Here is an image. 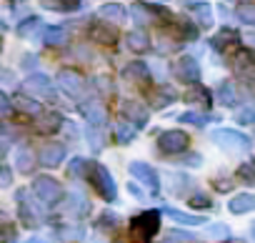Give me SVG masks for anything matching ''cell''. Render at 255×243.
Returning a JSON list of instances; mask_svg holds the SVG:
<instances>
[{
    "label": "cell",
    "mask_w": 255,
    "mask_h": 243,
    "mask_svg": "<svg viewBox=\"0 0 255 243\" xmlns=\"http://www.w3.org/2000/svg\"><path fill=\"white\" fill-rule=\"evenodd\" d=\"M160 231V211H145L133 218V236L140 243H148Z\"/></svg>",
    "instance_id": "cell-1"
},
{
    "label": "cell",
    "mask_w": 255,
    "mask_h": 243,
    "mask_svg": "<svg viewBox=\"0 0 255 243\" xmlns=\"http://www.w3.org/2000/svg\"><path fill=\"white\" fill-rule=\"evenodd\" d=\"M210 138L215 143H220L225 151H250L253 148V138L240 133V131H230V128H218L210 133Z\"/></svg>",
    "instance_id": "cell-2"
},
{
    "label": "cell",
    "mask_w": 255,
    "mask_h": 243,
    "mask_svg": "<svg viewBox=\"0 0 255 243\" xmlns=\"http://www.w3.org/2000/svg\"><path fill=\"white\" fill-rule=\"evenodd\" d=\"M90 181H93V186H95V191L100 193L103 201H108V203L115 201L118 188H115V181H113V176L105 166H90Z\"/></svg>",
    "instance_id": "cell-3"
},
{
    "label": "cell",
    "mask_w": 255,
    "mask_h": 243,
    "mask_svg": "<svg viewBox=\"0 0 255 243\" xmlns=\"http://www.w3.org/2000/svg\"><path fill=\"white\" fill-rule=\"evenodd\" d=\"M33 193H35V198L38 201H43V203H58L60 201V183L55 181V178H50V176H40V178H35V183H33Z\"/></svg>",
    "instance_id": "cell-4"
},
{
    "label": "cell",
    "mask_w": 255,
    "mask_h": 243,
    "mask_svg": "<svg viewBox=\"0 0 255 243\" xmlns=\"http://www.w3.org/2000/svg\"><path fill=\"white\" fill-rule=\"evenodd\" d=\"M130 176H133L135 181H140L143 186H148L150 193H160V178H158V173L153 171V166H148V163H143V161H133V163H130Z\"/></svg>",
    "instance_id": "cell-5"
},
{
    "label": "cell",
    "mask_w": 255,
    "mask_h": 243,
    "mask_svg": "<svg viewBox=\"0 0 255 243\" xmlns=\"http://www.w3.org/2000/svg\"><path fill=\"white\" fill-rule=\"evenodd\" d=\"M188 143H190V138H188L183 131H165V133L158 138V148H160L163 153H168V156L188 151Z\"/></svg>",
    "instance_id": "cell-6"
},
{
    "label": "cell",
    "mask_w": 255,
    "mask_h": 243,
    "mask_svg": "<svg viewBox=\"0 0 255 243\" xmlns=\"http://www.w3.org/2000/svg\"><path fill=\"white\" fill-rule=\"evenodd\" d=\"M23 90L30 93L33 98H50L53 95V85H50V78L43 75V73H35L30 78L23 80Z\"/></svg>",
    "instance_id": "cell-7"
},
{
    "label": "cell",
    "mask_w": 255,
    "mask_h": 243,
    "mask_svg": "<svg viewBox=\"0 0 255 243\" xmlns=\"http://www.w3.org/2000/svg\"><path fill=\"white\" fill-rule=\"evenodd\" d=\"M175 73H178V78L180 80H185V83H200V65H198V60L195 58H190V55H183L178 63H175Z\"/></svg>",
    "instance_id": "cell-8"
},
{
    "label": "cell",
    "mask_w": 255,
    "mask_h": 243,
    "mask_svg": "<svg viewBox=\"0 0 255 243\" xmlns=\"http://www.w3.org/2000/svg\"><path fill=\"white\" fill-rule=\"evenodd\" d=\"M58 85H60L63 93H68V95H73V98H78V95L83 93V78H80V73L68 70V68L58 73Z\"/></svg>",
    "instance_id": "cell-9"
},
{
    "label": "cell",
    "mask_w": 255,
    "mask_h": 243,
    "mask_svg": "<svg viewBox=\"0 0 255 243\" xmlns=\"http://www.w3.org/2000/svg\"><path fill=\"white\" fill-rule=\"evenodd\" d=\"M235 70L240 78L255 85V50H240L235 58Z\"/></svg>",
    "instance_id": "cell-10"
},
{
    "label": "cell",
    "mask_w": 255,
    "mask_h": 243,
    "mask_svg": "<svg viewBox=\"0 0 255 243\" xmlns=\"http://www.w3.org/2000/svg\"><path fill=\"white\" fill-rule=\"evenodd\" d=\"M123 115L130 120L133 126H138V128H143L145 123H148V118H150V113H148V108L145 105H140V103H135V100H125L123 103Z\"/></svg>",
    "instance_id": "cell-11"
},
{
    "label": "cell",
    "mask_w": 255,
    "mask_h": 243,
    "mask_svg": "<svg viewBox=\"0 0 255 243\" xmlns=\"http://www.w3.org/2000/svg\"><path fill=\"white\" fill-rule=\"evenodd\" d=\"M65 146L63 143H48V146H43V151H40V163L45 166V168H58L63 161H65Z\"/></svg>",
    "instance_id": "cell-12"
},
{
    "label": "cell",
    "mask_w": 255,
    "mask_h": 243,
    "mask_svg": "<svg viewBox=\"0 0 255 243\" xmlns=\"http://www.w3.org/2000/svg\"><path fill=\"white\" fill-rule=\"evenodd\" d=\"M80 110H83V115L90 120V123H93V126H98V128H103V123L108 120L105 105H103L100 100H85V103L80 105Z\"/></svg>",
    "instance_id": "cell-13"
},
{
    "label": "cell",
    "mask_w": 255,
    "mask_h": 243,
    "mask_svg": "<svg viewBox=\"0 0 255 243\" xmlns=\"http://www.w3.org/2000/svg\"><path fill=\"white\" fill-rule=\"evenodd\" d=\"M240 43V33L238 30H233V28H223L218 35H213V40H210V45L215 48V50H220V53H225L228 48H233V45H238Z\"/></svg>",
    "instance_id": "cell-14"
},
{
    "label": "cell",
    "mask_w": 255,
    "mask_h": 243,
    "mask_svg": "<svg viewBox=\"0 0 255 243\" xmlns=\"http://www.w3.org/2000/svg\"><path fill=\"white\" fill-rule=\"evenodd\" d=\"M18 203H20V208H18V211H20V221H23L28 228H35L38 221H40V213H35V208H33L28 193H18Z\"/></svg>",
    "instance_id": "cell-15"
},
{
    "label": "cell",
    "mask_w": 255,
    "mask_h": 243,
    "mask_svg": "<svg viewBox=\"0 0 255 243\" xmlns=\"http://www.w3.org/2000/svg\"><path fill=\"white\" fill-rule=\"evenodd\" d=\"M163 213H165L173 223H180V226H205V223H208L203 216H190V213L178 211V208H165Z\"/></svg>",
    "instance_id": "cell-16"
},
{
    "label": "cell",
    "mask_w": 255,
    "mask_h": 243,
    "mask_svg": "<svg viewBox=\"0 0 255 243\" xmlns=\"http://www.w3.org/2000/svg\"><path fill=\"white\" fill-rule=\"evenodd\" d=\"M228 208H230V213H235V216H245V213L255 211V196H253V193H240V196H235V198L228 203Z\"/></svg>",
    "instance_id": "cell-17"
},
{
    "label": "cell",
    "mask_w": 255,
    "mask_h": 243,
    "mask_svg": "<svg viewBox=\"0 0 255 243\" xmlns=\"http://www.w3.org/2000/svg\"><path fill=\"white\" fill-rule=\"evenodd\" d=\"M125 18H128V13H125V8L120 3H108V5L100 8V20H108L113 25H120Z\"/></svg>",
    "instance_id": "cell-18"
},
{
    "label": "cell",
    "mask_w": 255,
    "mask_h": 243,
    "mask_svg": "<svg viewBox=\"0 0 255 243\" xmlns=\"http://www.w3.org/2000/svg\"><path fill=\"white\" fill-rule=\"evenodd\" d=\"M183 100H185L188 105H203V108H208V105H210V90L203 88V85H193V88L183 95Z\"/></svg>",
    "instance_id": "cell-19"
},
{
    "label": "cell",
    "mask_w": 255,
    "mask_h": 243,
    "mask_svg": "<svg viewBox=\"0 0 255 243\" xmlns=\"http://www.w3.org/2000/svg\"><path fill=\"white\" fill-rule=\"evenodd\" d=\"M173 100H178V90L170 88V85H160V88L150 95V103H153L155 108H165V105H170Z\"/></svg>",
    "instance_id": "cell-20"
},
{
    "label": "cell",
    "mask_w": 255,
    "mask_h": 243,
    "mask_svg": "<svg viewBox=\"0 0 255 243\" xmlns=\"http://www.w3.org/2000/svg\"><path fill=\"white\" fill-rule=\"evenodd\" d=\"M135 136H138V126H133L130 120H123V123H118V128H115V138H118L120 146L133 143Z\"/></svg>",
    "instance_id": "cell-21"
},
{
    "label": "cell",
    "mask_w": 255,
    "mask_h": 243,
    "mask_svg": "<svg viewBox=\"0 0 255 243\" xmlns=\"http://www.w3.org/2000/svg\"><path fill=\"white\" fill-rule=\"evenodd\" d=\"M148 65L145 63H128L125 65V70H123V78H128V80H133V83H143V80H148Z\"/></svg>",
    "instance_id": "cell-22"
},
{
    "label": "cell",
    "mask_w": 255,
    "mask_h": 243,
    "mask_svg": "<svg viewBox=\"0 0 255 243\" xmlns=\"http://www.w3.org/2000/svg\"><path fill=\"white\" fill-rule=\"evenodd\" d=\"M60 123H63L60 113H45V115H40L38 131L40 133H55V131H60Z\"/></svg>",
    "instance_id": "cell-23"
},
{
    "label": "cell",
    "mask_w": 255,
    "mask_h": 243,
    "mask_svg": "<svg viewBox=\"0 0 255 243\" xmlns=\"http://www.w3.org/2000/svg\"><path fill=\"white\" fill-rule=\"evenodd\" d=\"M15 163H18V171H20V173H30L33 166H35V153H33L28 146H23V148L18 151V156H15Z\"/></svg>",
    "instance_id": "cell-24"
},
{
    "label": "cell",
    "mask_w": 255,
    "mask_h": 243,
    "mask_svg": "<svg viewBox=\"0 0 255 243\" xmlns=\"http://www.w3.org/2000/svg\"><path fill=\"white\" fill-rule=\"evenodd\" d=\"M193 15H195V20H198L200 28H210V25H213V8H210L208 3L193 5Z\"/></svg>",
    "instance_id": "cell-25"
},
{
    "label": "cell",
    "mask_w": 255,
    "mask_h": 243,
    "mask_svg": "<svg viewBox=\"0 0 255 243\" xmlns=\"http://www.w3.org/2000/svg\"><path fill=\"white\" fill-rule=\"evenodd\" d=\"M218 100H220V105H235L238 93H235V85L230 80H223L218 85Z\"/></svg>",
    "instance_id": "cell-26"
},
{
    "label": "cell",
    "mask_w": 255,
    "mask_h": 243,
    "mask_svg": "<svg viewBox=\"0 0 255 243\" xmlns=\"http://www.w3.org/2000/svg\"><path fill=\"white\" fill-rule=\"evenodd\" d=\"M65 30L60 28V25H50V28H45V33H43V40H45V45H53V48H58V45H63L65 43Z\"/></svg>",
    "instance_id": "cell-27"
},
{
    "label": "cell",
    "mask_w": 255,
    "mask_h": 243,
    "mask_svg": "<svg viewBox=\"0 0 255 243\" xmlns=\"http://www.w3.org/2000/svg\"><path fill=\"white\" fill-rule=\"evenodd\" d=\"M93 38H95L98 43H103V45H113V43L118 40V33H115L110 25H100V23H98V25L93 28Z\"/></svg>",
    "instance_id": "cell-28"
},
{
    "label": "cell",
    "mask_w": 255,
    "mask_h": 243,
    "mask_svg": "<svg viewBox=\"0 0 255 243\" xmlns=\"http://www.w3.org/2000/svg\"><path fill=\"white\" fill-rule=\"evenodd\" d=\"M128 45H130L133 50H148L150 48V38H148V33H143V30H133V33H128Z\"/></svg>",
    "instance_id": "cell-29"
},
{
    "label": "cell",
    "mask_w": 255,
    "mask_h": 243,
    "mask_svg": "<svg viewBox=\"0 0 255 243\" xmlns=\"http://www.w3.org/2000/svg\"><path fill=\"white\" fill-rule=\"evenodd\" d=\"M178 120L180 123H190V126H205V123H210V120H215V115H205V113H183V115H178Z\"/></svg>",
    "instance_id": "cell-30"
},
{
    "label": "cell",
    "mask_w": 255,
    "mask_h": 243,
    "mask_svg": "<svg viewBox=\"0 0 255 243\" xmlns=\"http://www.w3.org/2000/svg\"><path fill=\"white\" fill-rule=\"evenodd\" d=\"M48 10H75L80 8V0H40Z\"/></svg>",
    "instance_id": "cell-31"
},
{
    "label": "cell",
    "mask_w": 255,
    "mask_h": 243,
    "mask_svg": "<svg viewBox=\"0 0 255 243\" xmlns=\"http://www.w3.org/2000/svg\"><path fill=\"white\" fill-rule=\"evenodd\" d=\"M88 211H90L88 198H83V196L73 193V196H70V208H68V213H73V216H85Z\"/></svg>",
    "instance_id": "cell-32"
},
{
    "label": "cell",
    "mask_w": 255,
    "mask_h": 243,
    "mask_svg": "<svg viewBox=\"0 0 255 243\" xmlns=\"http://www.w3.org/2000/svg\"><path fill=\"white\" fill-rule=\"evenodd\" d=\"M58 238L65 243H75L83 238V228L80 226H63V228H58Z\"/></svg>",
    "instance_id": "cell-33"
},
{
    "label": "cell",
    "mask_w": 255,
    "mask_h": 243,
    "mask_svg": "<svg viewBox=\"0 0 255 243\" xmlns=\"http://www.w3.org/2000/svg\"><path fill=\"white\" fill-rule=\"evenodd\" d=\"M15 108L23 110V113H28V115H38V113H40L38 100H35V98H28V95H20V98L15 100Z\"/></svg>",
    "instance_id": "cell-34"
},
{
    "label": "cell",
    "mask_w": 255,
    "mask_h": 243,
    "mask_svg": "<svg viewBox=\"0 0 255 243\" xmlns=\"http://www.w3.org/2000/svg\"><path fill=\"white\" fill-rule=\"evenodd\" d=\"M160 243H195V236L188 233V231H170L163 236Z\"/></svg>",
    "instance_id": "cell-35"
},
{
    "label": "cell",
    "mask_w": 255,
    "mask_h": 243,
    "mask_svg": "<svg viewBox=\"0 0 255 243\" xmlns=\"http://www.w3.org/2000/svg\"><path fill=\"white\" fill-rule=\"evenodd\" d=\"M235 120L240 126H250V123H255V105H245V108H240L238 113H235Z\"/></svg>",
    "instance_id": "cell-36"
},
{
    "label": "cell",
    "mask_w": 255,
    "mask_h": 243,
    "mask_svg": "<svg viewBox=\"0 0 255 243\" xmlns=\"http://www.w3.org/2000/svg\"><path fill=\"white\" fill-rule=\"evenodd\" d=\"M85 138H88V143H90L93 151H100V148H103V133H100L98 126H90V128L85 131Z\"/></svg>",
    "instance_id": "cell-37"
},
{
    "label": "cell",
    "mask_w": 255,
    "mask_h": 243,
    "mask_svg": "<svg viewBox=\"0 0 255 243\" xmlns=\"http://www.w3.org/2000/svg\"><path fill=\"white\" fill-rule=\"evenodd\" d=\"M238 176H240V181H245V183H255V161L240 163V168H238Z\"/></svg>",
    "instance_id": "cell-38"
},
{
    "label": "cell",
    "mask_w": 255,
    "mask_h": 243,
    "mask_svg": "<svg viewBox=\"0 0 255 243\" xmlns=\"http://www.w3.org/2000/svg\"><path fill=\"white\" fill-rule=\"evenodd\" d=\"M88 161L85 158H73L70 161V168H68V173L73 176V178H78V176H85V171H88Z\"/></svg>",
    "instance_id": "cell-39"
},
{
    "label": "cell",
    "mask_w": 255,
    "mask_h": 243,
    "mask_svg": "<svg viewBox=\"0 0 255 243\" xmlns=\"http://www.w3.org/2000/svg\"><path fill=\"white\" fill-rule=\"evenodd\" d=\"M190 206H193V208H198V211H208V208H213V201H210L205 193H198V196H193V198H190Z\"/></svg>",
    "instance_id": "cell-40"
},
{
    "label": "cell",
    "mask_w": 255,
    "mask_h": 243,
    "mask_svg": "<svg viewBox=\"0 0 255 243\" xmlns=\"http://www.w3.org/2000/svg\"><path fill=\"white\" fill-rule=\"evenodd\" d=\"M238 18L248 25H255V8L253 5H240L238 8Z\"/></svg>",
    "instance_id": "cell-41"
},
{
    "label": "cell",
    "mask_w": 255,
    "mask_h": 243,
    "mask_svg": "<svg viewBox=\"0 0 255 243\" xmlns=\"http://www.w3.org/2000/svg\"><path fill=\"white\" fill-rule=\"evenodd\" d=\"M133 18H135L140 25H148V23L153 20V15L148 13V8H145V5H135V8H133Z\"/></svg>",
    "instance_id": "cell-42"
},
{
    "label": "cell",
    "mask_w": 255,
    "mask_h": 243,
    "mask_svg": "<svg viewBox=\"0 0 255 243\" xmlns=\"http://www.w3.org/2000/svg\"><path fill=\"white\" fill-rule=\"evenodd\" d=\"M98 226H103V228H115V226H118V216H115V213H110V211H105V213L100 216Z\"/></svg>",
    "instance_id": "cell-43"
},
{
    "label": "cell",
    "mask_w": 255,
    "mask_h": 243,
    "mask_svg": "<svg viewBox=\"0 0 255 243\" xmlns=\"http://www.w3.org/2000/svg\"><path fill=\"white\" fill-rule=\"evenodd\" d=\"M208 236H210V238H225V236H228V226H225V223L208 226Z\"/></svg>",
    "instance_id": "cell-44"
},
{
    "label": "cell",
    "mask_w": 255,
    "mask_h": 243,
    "mask_svg": "<svg viewBox=\"0 0 255 243\" xmlns=\"http://www.w3.org/2000/svg\"><path fill=\"white\" fill-rule=\"evenodd\" d=\"M35 25H40V20L38 18H28L25 23H20V35H30Z\"/></svg>",
    "instance_id": "cell-45"
},
{
    "label": "cell",
    "mask_w": 255,
    "mask_h": 243,
    "mask_svg": "<svg viewBox=\"0 0 255 243\" xmlns=\"http://www.w3.org/2000/svg\"><path fill=\"white\" fill-rule=\"evenodd\" d=\"M10 110H13V105H10L8 93H0V113H3V115H10Z\"/></svg>",
    "instance_id": "cell-46"
},
{
    "label": "cell",
    "mask_w": 255,
    "mask_h": 243,
    "mask_svg": "<svg viewBox=\"0 0 255 243\" xmlns=\"http://www.w3.org/2000/svg\"><path fill=\"white\" fill-rule=\"evenodd\" d=\"M0 183H3V188H8V186L13 183V173H10V168H8V166L0 168Z\"/></svg>",
    "instance_id": "cell-47"
},
{
    "label": "cell",
    "mask_w": 255,
    "mask_h": 243,
    "mask_svg": "<svg viewBox=\"0 0 255 243\" xmlns=\"http://www.w3.org/2000/svg\"><path fill=\"white\" fill-rule=\"evenodd\" d=\"M3 231H5V238H3V243H15V228H13L10 223H5V226H3Z\"/></svg>",
    "instance_id": "cell-48"
},
{
    "label": "cell",
    "mask_w": 255,
    "mask_h": 243,
    "mask_svg": "<svg viewBox=\"0 0 255 243\" xmlns=\"http://www.w3.org/2000/svg\"><path fill=\"white\" fill-rule=\"evenodd\" d=\"M215 188L225 193V191H230V181H225V178H223V181H215Z\"/></svg>",
    "instance_id": "cell-49"
},
{
    "label": "cell",
    "mask_w": 255,
    "mask_h": 243,
    "mask_svg": "<svg viewBox=\"0 0 255 243\" xmlns=\"http://www.w3.org/2000/svg\"><path fill=\"white\" fill-rule=\"evenodd\" d=\"M130 193H133L135 198H143V191H138V186H130Z\"/></svg>",
    "instance_id": "cell-50"
},
{
    "label": "cell",
    "mask_w": 255,
    "mask_h": 243,
    "mask_svg": "<svg viewBox=\"0 0 255 243\" xmlns=\"http://www.w3.org/2000/svg\"><path fill=\"white\" fill-rule=\"evenodd\" d=\"M28 243H48V241H43V238H38V236H33V238H30Z\"/></svg>",
    "instance_id": "cell-51"
},
{
    "label": "cell",
    "mask_w": 255,
    "mask_h": 243,
    "mask_svg": "<svg viewBox=\"0 0 255 243\" xmlns=\"http://www.w3.org/2000/svg\"><path fill=\"white\" fill-rule=\"evenodd\" d=\"M248 40H250V43H255V35H250V38H248Z\"/></svg>",
    "instance_id": "cell-52"
},
{
    "label": "cell",
    "mask_w": 255,
    "mask_h": 243,
    "mask_svg": "<svg viewBox=\"0 0 255 243\" xmlns=\"http://www.w3.org/2000/svg\"><path fill=\"white\" fill-rule=\"evenodd\" d=\"M253 238H255V223H253Z\"/></svg>",
    "instance_id": "cell-53"
}]
</instances>
